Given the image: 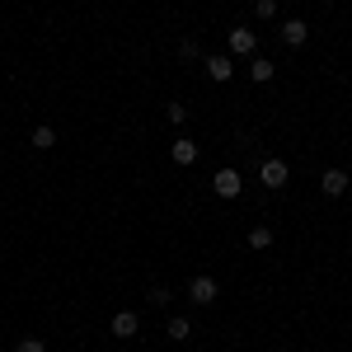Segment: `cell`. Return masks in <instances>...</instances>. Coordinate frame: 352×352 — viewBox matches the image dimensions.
Returning a JSON list of instances; mask_svg holds the SVG:
<instances>
[{
  "label": "cell",
  "mask_w": 352,
  "mask_h": 352,
  "mask_svg": "<svg viewBox=\"0 0 352 352\" xmlns=\"http://www.w3.org/2000/svg\"><path fill=\"white\" fill-rule=\"evenodd\" d=\"M28 141H33V151H52V146H56V132H52V127H33V136H28Z\"/></svg>",
  "instance_id": "8fae6325"
},
{
  "label": "cell",
  "mask_w": 352,
  "mask_h": 352,
  "mask_svg": "<svg viewBox=\"0 0 352 352\" xmlns=\"http://www.w3.org/2000/svg\"><path fill=\"white\" fill-rule=\"evenodd\" d=\"M254 14H258V19H272V14H277V0H254Z\"/></svg>",
  "instance_id": "5bb4252c"
},
{
  "label": "cell",
  "mask_w": 352,
  "mask_h": 352,
  "mask_svg": "<svg viewBox=\"0 0 352 352\" xmlns=\"http://www.w3.org/2000/svg\"><path fill=\"white\" fill-rule=\"evenodd\" d=\"M277 33H282V43H287V47H305V43H310V24H305V19H287Z\"/></svg>",
  "instance_id": "5b68a950"
},
{
  "label": "cell",
  "mask_w": 352,
  "mask_h": 352,
  "mask_svg": "<svg viewBox=\"0 0 352 352\" xmlns=\"http://www.w3.org/2000/svg\"><path fill=\"white\" fill-rule=\"evenodd\" d=\"M212 188H217V197H240V169H217Z\"/></svg>",
  "instance_id": "277c9868"
},
{
  "label": "cell",
  "mask_w": 352,
  "mask_h": 352,
  "mask_svg": "<svg viewBox=\"0 0 352 352\" xmlns=\"http://www.w3.org/2000/svg\"><path fill=\"white\" fill-rule=\"evenodd\" d=\"M258 179H263V188H287L292 169H287V160H263L258 164Z\"/></svg>",
  "instance_id": "7a4b0ae2"
},
{
  "label": "cell",
  "mask_w": 352,
  "mask_h": 352,
  "mask_svg": "<svg viewBox=\"0 0 352 352\" xmlns=\"http://www.w3.org/2000/svg\"><path fill=\"white\" fill-rule=\"evenodd\" d=\"M179 56H184V61H192V56H197V43H192V38H184V43H179Z\"/></svg>",
  "instance_id": "ac0fdd59"
},
{
  "label": "cell",
  "mask_w": 352,
  "mask_h": 352,
  "mask_svg": "<svg viewBox=\"0 0 352 352\" xmlns=\"http://www.w3.org/2000/svg\"><path fill=\"white\" fill-rule=\"evenodd\" d=\"M188 333H192V324L184 320V315H174V320H169V338H174V343H184Z\"/></svg>",
  "instance_id": "4fadbf2b"
},
{
  "label": "cell",
  "mask_w": 352,
  "mask_h": 352,
  "mask_svg": "<svg viewBox=\"0 0 352 352\" xmlns=\"http://www.w3.org/2000/svg\"><path fill=\"white\" fill-rule=\"evenodd\" d=\"M202 66H207V76H212V80H230V76H235V56H230V52L207 56Z\"/></svg>",
  "instance_id": "52a82bcc"
},
{
  "label": "cell",
  "mask_w": 352,
  "mask_h": 352,
  "mask_svg": "<svg viewBox=\"0 0 352 352\" xmlns=\"http://www.w3.org/2000/svg\"><path fill=\"white\" fill-rule=\"evenodd\" d=\"M226 47H230V56H254L258 52V33H254V28H230Z\"/></svg>",
  "instance_id": "6da1fadb"
},
{
  "label": "cell",
  "mask_w": 352,
  "mask_h": 352,
  "mask_svg": "<svg viewBox=\"0 0 352 352\" xmlns=\"http://www.w3.org/2000/svg\"><path fill=\"white\" fill-rule=\"evenodd\" d=\"M348 169H324V174H320V188L329 192V197H338V192H348Z\"/></svg>",
  "instance_id": "ba28073f"
},
{
  "label": "cell",
  "mask_w": 352,
  "mask_h": 352,
  "mask_svg": "<svg viewBox=\"0 0 352 352\" xmlns=\"http://www.w3.org/2000/svg\"><path fill=\"white\" fill-rule=\"evenodd\" d=\"M136 329H141V320H136L132 310H118V315L109 320V333H113V338H136Z\"/></svg>",
  "instance_id": "8992f818"
},
{
  "label": "cell",
  "mask_w": 352,
  "mask_h": 352,
  "mask_svg": "<svg viewBox=\"0 0 352 352\" xmlns=\"http://www.w3.org/2000/svg\"><path fill=\"white\" fill-rule=\"evenodd\" d=\"M169 155H174V164H192V160H197V141H188V136H179V141L169 146Z\"/></svg>",
  "instance_id": "9c48e42d"
},
{
  "label": "cell",
  "mask_w": 352,
  "mask_h": 352,
  "mask_svg": "<svg viewBox=\"0 0 352 352\" xmlns=\"http://www.w3.org/2000/svg\"><path fill=\"white\" fill-rule=\"evenodd\" d=\"M217 296H221L217 277H192V282H188V300H192V305H212Z\"/></svg>",
  "instance_id": "3957f363"
},
{
  "label": "cell",
  "mask_w": 352,
  "mask_h": 352,
  "mask_svg": "<svg viewBox=\"0 0 352 352\" xmlns=\"http://www.w3.org/2000/svg\"><path fill=\"white\" fill-rule=\"evenodd\" d=\"M164 118H169V122H174V127H179V122H184V118H188V109H184V104H164Z\"/></svg>",
  "instance_id": "9a60e30c"
},
{
  "label": "cell",
  "mask_w": 352,
  "mask_h": 352,
  "mask_svg": "<svg viewBox=\"0 0 352 352\" xmlns=\"http://www.w3.org/2000/svg\"><path fill=\"white\" fill-rule=\"evenodd\" d=\"M249 76H254L258 85H268L272 76H277V61H268V56H254V61H249Z\"/></svg>",
  "instance_id": "30bf717a"
},
{
  "label": "cell",
  "mask_w": 352,
  "mask_h": 352,
  "mask_svg": "<svg viewBox=\"0 0 352 352\" xmlns=\"http://www.w3.org/2000/svg\"><path fill=\"white\" fill-rule=\"evenodd\" d=\"M169 296H174V292H164V287H151V292H146V300H151V305H164Z\"/></svg>",
  "instance_id": "e0dca14e"
},
{
  "label": "cell",
  "mask_w": 352,
  "mask_h": 352,
  "mask_svg": "<svg viewBox=\"0 0 352 352\" xmlns=\"http://www.w3.org/2000/svg\"><path fill=\"white\" fill-rule=\"evenodd\" d=\"M249 249H272V230L268 226H254V230H249Z\"/></svg>",
  "instance_id": "7c38bea8"
},
{
  "label": "cell",
  "mask_w": 352,
  "mask_h": 352,
  "mask_svg": "<svg viewBox=\"0 0 352 352\" xmlns=\"http://www.w3.org/2000/svg\"><path fill=\"white\" fill-rule=\"evenodd\" d=\"M14 352H47V343H43V338H19Z\"/></svg>",
  "instance_id": "2e32d148"
}]
</instances>
